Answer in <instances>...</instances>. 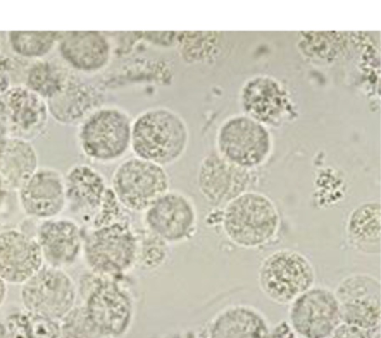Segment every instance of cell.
<instances>
[{"label": "cell", "mask_w": 381, "mask_h": 338, "mask_svg": "<svg viewBox=\"0 0 381 338\" xmlns=\"http://www.w3.org/2000/svg\"><path fill=\"white\" fill-rule=\"evenodd\" d=\"M188 143L187 123L172 110L151 107L132 121L130 149L137 158L170 166L182 158Z\"/></svg>", "instance_id": "6da1fadb"}, {"label": "cell", "mask_w": 381, "mask_h": 338, "mask_svg": "<svg viewBox=\"0 0 381 338\" xmlns=\"http://www.w3.org/2000/svg\"><path fill=\"white\" fill-rule=\"evenodd\" d=\"M118 278L91 271L80 279L82 305L99 337H122L132 327L135 298Z\"/></svg>", "instance_id": "7a4b0ae2"}, {"label": "cell", "mask_w": 381, "mask_h": 338, "mask_svg": "<svg viewBox=\"0 0 381 338\" xmlns=\"http://www.w3.org/2000/svg\"><path fill=\"white\" fill-rule=\"evenodd\" d=\"M281 217L270 196L262 192L239 194L224 207L221 227L226 237L241 248H259L270 243L280 229Z\"/></svg>", "instance_id": "3957f363"}, {"label": "cell", "mask_w": 381, "mask_h": 338, "mask_svg": "<svg viewBox=\"0 0 381 338\" xmlns=\"http://www.w3.org/2000/svg\"><path fill=\"white\" fill-rule=\"evenodd\" d=\"M132 119L118 106L102 105L80 122L78 143L90 160L112 163L127 154L131 147Z\"/></svg>", "instance_id": "277c9868"}, {"label": "cell", "mask_w": 381, "mask_h": 338, "mask_svg": "<svg viewBox=\"0 0 381 338\" xmlns=\"http://www.w3.org/2000/svg\"><path fill=\"white\" fill-rule=\"evenodd\" d=\"M137 235L127 218L110 225L91 228L84 235V260L102 276L122 277L135 266Z\"/></svg>", "instance_id": "5b68a950"}, {"label": "cell", "mask_w": 381, "mask_h": 338, "mask_svg": "<svg viewBox=\"0 0 381 338\" xmlns=\"http://www.w3.org/2000/svg\"><path fill=\"white\" fill-rule=\"evenodd\" d=\"M216 151L235 166L253 171L272 154V133L246 114L231 115L218 129Z\"/></svg>", "instance_id": "8992f818"}, {"label": "cell", "mask_w": 381, "mask_h": 338, "mask_svg": "<svg viewBox=\"0 0 381 338\" xmlns=\"http://www.w3.org/2000/svg\"><path fill=\"white\" fill-rule=\"evenodd\" d=\"M315 270L303 253L291 249L274 251L262 261L259 285L263 294L278 305L290 304L315 284Z\"/></svg>", "instance_id": "52a82bcc"}, {"label": "cell", "mask_w": 381, "mask_h": 338, "mask_svg": "<svg viewBox=\"0 0 381 338\" xmlns=\"http://www.w3.org/2000/svg\"><path fill=\"white\" fill-rule=\"evenodd\" d=\"M169 188L170 179L165 167L137 157L120 163L112 176L111 189L130 211H145Z\"/></svg>", "instance_id": "ba28073f"}, {"label": "cell", "mask_w": 381, "mask_h": 338, "mask_svg": "<svg viewBox=\"0 0 381 338\" xmlns=\"http://www.w3.org/2000/svg\"><path fill=\"white\" fill-rule=\"evenodd\" d=\"M78 290L63 268L43 265L21 285V300L25 310L61 320L78 302Z\"/></svg>", "instance_id": "9c48e42d"}, {"label": "cell", "mask_w": 381, "mask_h": 338, "mask_svg": "<svg viewBox=\"0 0 381 338\" xmlns=\"http://www.w3.org/2000/svg\"><path fill=\"white\" fill-rule=\"evenodd\" d=\"M339 302L341 323L380 337L381 284L368 274H353L338 284L335 290Z\"/></svg>", "instance_id": "30bf717a"}, {"label": "cell", "mask_w": 381, "mask_h": 338, "mask_svg": "<svg viewBox=\"0 0 381 338\" xmlns=\"http://www.w3.org/2000/svg\"><path fill=\"white\" fill-rule=\"evenodd\" d=\"M340 323L337 296L327 287L313 285L290 302L288 325L298 337H332Z\"/></svg>", "instance_id": "8fae6325"}, {"label": "cell", "mask_w": 381, "mask_h": 338, "mask_svg": "<svg viewBox=\"0 0 381 338\" xmlns=\"http://www.w3.org/2000/svg\"><path fill=\"white\" fill-rule=\"evenodd\" d=\"M48 117L46 100L25 84L0 95V121L8 137L33 141L44 133Z\"/></svg>", "instance_id": "7c38bea8"}, {"label": "cell", "mask_w": 381, "mask_h": 338, "mask_svg": "<svg viewBox=\"0 0 381 338\" xmlns=\"http://www.w3.org/2000/svg\"><path fill=\"white\" fill-rule=\"evenodd\" d=\"M197 210L189 196L172 190L159 196L143 216L145 228L167 243L187 241L197 227Z\"/></svg>", "instance_id": "4fadbf2b"}, {"label": "cell", "mask_w": 381, "mask_h": 338, "mask_svg": "<svg viewBox=\"0 0 381 338\" xmlns=\"http://www.w3.org/2000/svg\"><path fill=\"white\" fill-rule=\"evenodd\" d=\"M254 182L252 170L229 162L217 151L208 153L198 169L197 184L204 199L213 207H225Z\"/></svg>", "instance_id": "5bb4252c"}, {"label": "cell", "mask_w": 381, "mask_h": 338, "mask_svg": "<svg viewBox=\"0 0 381 338\" xmlns=\"http://www.w3.org/2000/svg\"><path fill=\"white\" fill-rule=\"evenodd\" d=\"M239 100L244 114L267 127H281L294 111L288 90L271 76H255L247 80Z\"/></svg>", "instance_id": "9a60e30c"}, {"label": "cell", "mask_w": 381, "mask_h": 338, "mask_svg": "<svg viewBox=\"0 0 381 338\" xmlns=\"http://www.w3.org/2000/svg\"><path fill=\"white\" fill-rule=\"evenodd\" d=\"M58 54L68 68L84 74H96L109 66L113 46L101 31L61 33Z\"/></svg>", "instance_id": "2e32d148"}, {"label": "cell", "mask_w": 381, "mask_h": 338, "mask_svg": "<svg viewBox=\"0 0 381 338\" xmlns=\"http://www.w3.org/2000/svg\"><path fill=\"white\" fill-rule=\"evenodd\" d=\"M19 202L28 217L46 220L66 209L64 176L52 168H38L19 190Z\"/></svg>", "instance_id": "e0dca14e"}, {"label": "cell", "mask_w": 381, "mask_h": 338, "mask_svg": "<svg viewBox=\"0 0 381 338\" xmlns=\"http://www.w3.org/2000/svg\"><path fill=\"white\" fill-rule=\"evenodd\" d=\"M44 263L36 238L17 229L0 231V277L7 284L23 285Z\"/></svg>", "instance_id": "ac0fdd59"}, {"label": "cell", "mask_w": 381, "mask_h": 338, "mask_svg": "<svg viewBox=\"0 0 381 338\" xmlns=\"http://www.w3.org/2000/svg\"><path fill=\"white\" fill-rule=\"evenodd\" d=\"M36 241L46 265L64 269L75 263L83 249V230L75 220L51 218L43 220Z\"/></svg>", "instance_id": "d6986e66"}, {"label": "cell", "mask_w": 381, "mask_h": 338, "mask_svg": "<svg viewBox=\"0 0 381 338\" xmlns=\"http://www.w3.org/2000/svg\"><path fill=\"white\" fill-rule=\"evenodd\" d=\"M64 186L66 208L90 225L107 194V181L91 166L75 164L65 174Z\"/></svg>", "instance_id": "ffe728a7"}, {"label": "cell", "mask_w": 381, "mask_h": 338, "mask_svg": "<svg viewBox=\"0 0 381 338\" xmlns=\"http://www.w3.org/2000/svg\"><path fill=\"white\" fill-rule=\"evenodd\" d=\"M51 117L60 125L80 123L88 114L104 105L100 88L71 76L60 93L47 100Z\"/></svg>", "instance_id": "44dd1931"}, {"label": "cell", "mask_w": 381, "mask_h": 338, "mask_svg": "<svg viewBox=\"0 0 381 338\" xmlns=\"http://www.w3.org/2000/svg\"><path fill=\"white\" fill-rule=\"evenodd\" d=\"M271 326L257 308L249 305H231L216 314L206 328L212 338L270 337Z\"/></svg>", "instance_id": "7402d4cb"}, {"label": "cell", "mask_w": 381, "mask_h": 338, "mask_svg": "<svg viewBox=\"0 0 381 338\" xmlns=\"http://www.w3.org/2000/svg\"><path fill=\"white\" fill-rule=\"evenodd\" d=\"M38 169V154L31 141L8 137L0 147V184L19 191Z\"/></svg>", "instance_id": "603a6c76"}, {"label": "cell", "mask_w": 381, "mask_h": 338, "mask_svg": "<svg viewBox=\"0 0 381 338\" xmlns=\"http://www.w3.org/2000/svg\"><path fill=\"white\" fill-rule=\"evenodd\" d=\"M348 241L355 250L366 255L381 251V207L379 201L359 204L349 214L345 223Z\"/></svg>", "instance_id": "cb8c5ba5"}, {"label": "cell", "mask_w": 381, "mask_h": 338, "mask_svg": "<svg viewBox=\"0 0 381 338\" xmlns=\"http://www.w3.org/2000/svg\"><path fill=\"white\" fill-rule=\"evenodd\" d=\"M8 337L58 338L61 337L60 320L52 319L25 310L11 312L4 322Z\"/></svg>", "instance_id": "d4e9b609"}, {"label": "cell", "mask_w": 381, "mask_h": 338, "mask_svg": "<svg viewBox=\"0 0 381 338\" xmlns=\"http://www.w3.org/2000/svg\"><path fill=\"white\" fill-rule=\"evenodd\" d=\"M71 76L70 72L61 65L39 60L33 63L27 72L25 85L47 101L48 98L60 93Z\"/></svg>", "instance_id": "484cf974"}, {"label": "cell", "mask_w": 381, "mask_h": 338, "mask_svg": "<svg viewBox=\"0 0 381 338\" xmlns=\"http://www.w3.org/2000/svg\"><path fill=\"white\" fill-rule=\"evenodd\" d=\"M58 31H11L7 33L11 52L27 60H42L58 44Z\"/></svg>", "instance_id": "4316f807"}, {"label": "cell", "mask_w": 381, "mask_h": 338, "mask_svg": "<svg viewBox=\"0 0 381 338\" xmlns=\"http://www.w3.org/2000/svg\"><path fill=\"white\" fill-rule=\"evenodd\" d=\"M135 235L137 243L135 266L140 267L143 270H152L160 267L168 257L169 243L147 228L135 231Z\"/></svg>", "instance_id": "83f0119b"}, {"label": "cell", "mask_w": 381, "mask_h": 338, "mask_svg": "<svg viewBox=\"0 0 381 338\" xmlns=\"http://www.w3.org/2000/svg\"><path fill=\"white\" fill-rule=\"evenodd\" d=\"M61 337L91 338L99 337L91 320L86 315L83 305H75L70 312L60 320Z\"/></svg>", "instance_id": "f1b7e54d"}, {"label": "cell", "mask_w": 381, "mask_h": 338, "mask_svg": "<svg viewBox=\"0 0 381 338\" xmlns=\"http://www.w3.org/2000/svg\"><path fill=\"white\" fill-rule=\"evenodd\" d=\"M122 208L111 186H109L101 207L99 211L96 212L90 226L91 228L101 227V226L110 225L112 222L125 219L127 217H125V214L123 213Z\"/></svg>", "instance_id": "f546056e"}, {"label": "cell", "mask_w": 381, "mask_h": 338, "mask_svg": "<svg viewBox=\"0 0 381 338\" xmlns=\"http://www.w3.org/2000/svg\"><path fill=\"white\" fill-rule=\"evenodd\" d=\"M11 75L8 70L7 60H0V95L11 88Z\"/></svg>", "instance_id": "4dcf8cb0"}, {"label": "cell", "mask_w": 381, "mask_h": 338, "mask_svg": "<svg viewBox=\"0 0 381 338\" xmlns=\"http://www.w3.org/2000/svg\"><path fill=\"white\" fill-rule=\"evenodd\" d=\"M7 282L0 277V307L5 304L6 300H7L8 287Z\"/></svg>", "instance_id": "1f68e13d"}, {"label": "cell", "mask_w": 381, "mask_h": 338, "mask_svg": "<svg viewBox=\"0 0 381 338\" xmlns=\"http://www.w3.org/2000/svg\"><path fill=\"white\" fill-rule=\"evenodd\" d=\"M6 194H7V190L4 188L3 184H0V211L3 209L4 204H5Z\"/></svg>", "instance_id": "d6a6232c"}, {"label": "cell", "mask_w": 381, "mask_h": 338, "mask_svg": "<svg viewBox=\"0 0 381 338\" xmlns=\"http://www.w3.org/2000/svg\"><path fill=\"white\" fill-rule=\"evenodd\" d=\"M7 132H6L5 127H4L3 123L0 121V147L3 145V143L5 142V139H7Z\"/></svg>", "instance_id": "836d02e7"}, {"label": "cell", "mask_w": 381, "mask_h": 338, "mask_svg": "<svg viewBox=\"0 0 381 338\" xmlns=\"http://www.w3.org/2000/svg\"><path fill=\"white\" fill-rule=\"evenodd\" d=\"M0 337H8L7 328L3 322H0Z\"/></svg>", "instance_id": "e575fe53"}]
</instances>
